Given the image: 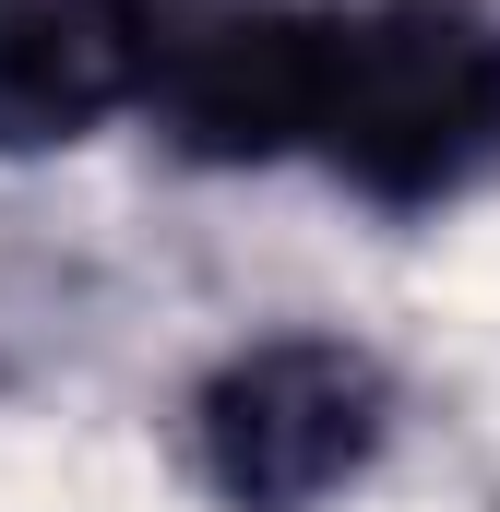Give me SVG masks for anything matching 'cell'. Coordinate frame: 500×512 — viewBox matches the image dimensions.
Returning a JSON list of instances; mask_svg holds the SVG:
<instances>
[{
    "instance_id": "obj_1",
    "label": "cell",
    "mask_w": 500,
    "mask_h": 512,
    "mask_svg": "<svg viewBox=\"0 0 500 512\" xmlns=\"http://www.w3.org/2000/svg\"><path fill=\"white\" fill-rule=\"evenodd\" d=\"M286 167L370 215H441L500 179V0H310Z\"/></svg>"
},
{
    "instance_id": "obj_2",
    "label": "cell",
    "mask_w": 500,
    "mask_h": 512,
    "mask_svg": "<svg viewBox=\"0 0 500 512\" xmlns=\"http://www.w3.org/2000/svg\"><path fill=\"white\" fill-rule=\"evenodd\" d=\"M179 453L215 512H322L393 453V370L358 334H250L191 382Z\"/></svg>"
},
{
    "instance_id": "obj_3",
    "label": "cell",
    "mask_w": 500,
    "mask_h": 512,
    "mask_svg": "<svg viewBox=\"0 0 500 512\" xmlns=\"http://www.w3.org/2000/svg\"><path fill=\"white\" fill-rule=\"evenodd\" d=\"M155 0H0V155H60L143 108Z\"/></svg>"
}]
</instances>
